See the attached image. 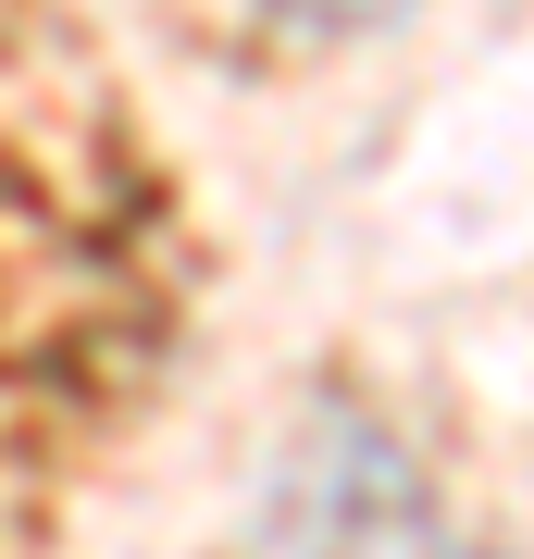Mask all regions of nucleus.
<instances>
[{"label":"nucleus","instance_id":"f257e3e1","mask_svg":"<svg viewBox=\"0 0 534 559\" xmlns=\"http://www.w3.org/2000/svg\"><path fill=\"white\" fill-rule=\"evenodd\" d=\"M249 559H436L423 460L360 399H323L286 436L274 485H261V510H249Z\"/></svg>","mask_w":534,"mask_h":559},{"label":"nucleus","instance_id":"f03ea898","mask_svg":"<svg viewBox=\"0 0 534 559\" xmlns=\"http://www.w3.org/2000/svg\"><path fill=\"white\" fill-rule=\"evenodd\" d=\"M274 13H311V25H360V13H397V0H274Z\"/></svg>","mask_w":534,"mask_h":559}]
</instances>
